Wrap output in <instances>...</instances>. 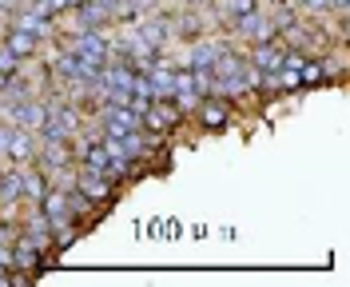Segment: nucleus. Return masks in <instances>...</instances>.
<instances>
[{
	"instance_id": "f3484780",
	"label": "nucleus",
	"mask_w": 350,
	"mask_h": 287,
	"mask_svg": "<svg viewBox=\"0 0 350 287\" xmlns=\"http://www.w3.org/2000/svg\"><path fill=\"white\" fill-rule=\"evenodd\" d=\"M8 24H12V8H4V4H0V32H4Z\"/></svg>"
},
{
	"instance_id": "f03ea898",
	"label": "nucleus",
	"mask_w": 350,
	"mask_h": 287,
	"mask_svg": "<svg viewBox=\"0 0 350 287\" xmlns=\"http://www.w3.org/2000/svg\"><path fill=\"white\" fill-rule=\"evenodd\" d=\"M68 188H76L92 208H100V203H111V199H116V184H111L108 176H100V172H88V168H76Z\"/></svg>"
},
{
	"instance_id": "aec40b11",
	"label": "nucleus",
	"mask_w": 350,
	"mask_h": 287,
	"mask_svg": "<svg viewBox=\"0 0 350 287\" xmlns=\"http://www.w3.org/2000/svg\"><path fill=\"white\" fill-rule=\"evenodd\" d=\"M0 203H4V192H0Z\"/></svg>"
},
{
	"instance_id": "0eeeda50",
	"label": "nucleus",
	"mask_w": 350,
	"mask_h": 287,
	"mask_svg": "<svg viewBox=\"0 0 350 287\" xmlns=\"http://www.w3.org/2000/svg\"><path fill=\"white\" fill-rule=\"evenodd\" d=\"M235 24V32H243V40L247 45H262V40H275L279 32H275V24H271V16L267 12H247V16H239V21H231Z\"/></svg>"
},
{
	"instance_id": "7ed1b4c3",
	"label": "nucleus",
	"mask_w": 350,
	"mask_h": 287,
	"mask_svg": "<svg viewBox=\"0 0 350 287\" xmlns=\"http://www.w3.org/2000/svg\"><path fill=\"white\" fill-rule=\"evenodd\" d=\"M4 160H8V164H16V168L36 164V132H28V128H21V124H12L8 144H4Z\"/></svg>"
},
{
	"instance_id": "6e6552de",
	"label": "nucleus",
	"mask_w": 350,
	"mask_h": 287,
	"mask_svg": "<svg viewBox=\"0 0 350 287\" xmlns=\"http://www.w3.org/2000/svg\"><path fill=\"white\" fill-rule=\"evenodd\" d=\"M72 16H76V24H80V32H108L111 28V12L104 8V4H96V0L76 4Z\"/></svg>"
},
{
	"instance_id": "f8f14e48",
	"label": "nucleus",
	"mask_w": 350,
	"mask_h": 287,
	"mask_svg": "<svg viewBox=\"0 0 350 287\" xmlns=\"http://www.w3.org/2000/svg\"><path fill=\"white\" fill-rule=\"evenodd\" d=\"M172 32L179 36V40H187V45H191V40H199V36H207L203 21H199V16L191 12V8H187L183 16H172Z\"/></svg>"
},
{
	"instance_id": "39448f33",
	"label": "nucleus",
	"mask_w": 350,
	"mask_h": 287,
	"mask_svg": "<svg viewBox=\"0 0 350 287\" xmlns=\"http://www.w3.org/2000/svg\"><path fill=\"white\" fill-rule=\"evenodd\" d=\"M283 56H286V45L275 36V40H262V45H251V56H247V64L262 72V76H271V72H279L283 68Z\"/></svg>"
},
{
	"instance_id": "f257e3e1",
	"label": "nucleus",
	"mask_w": 350,
	"mask_h": 287,
	"mask_svg": "<svg viewBox=\"0 0 350 287\" xmlns=\"http://www.w3.org/2000/svg\"><path fill=\"white\" fill-rule=\"evenodd\" d=\"M0 45H4V52H8L16 64H24V60H36V56H40L44 36L28 32V28H21V24H8V28L0 32Z\"/></svg>"
},
{
	"instance_id": "dca6fc26",
	"label": "nucleus",
	"mask_w": 350,
	"mask_h": 287,
	"mask_svg": "<svg viewBox=\"0 0 350 287\" xmlns=\"http://www.w3.org/2000/svg\"><path fill=\"white\" fill-rule=\"evenodd\" d=\"M21 232V220H12V216H0V243H12V236Z\"/></svg>"
},
{
	"instance_id": "9b49d317",
	"label": "nucleus",
	"mask_w": 350,
	"mask_h": 287,
	"mask_svg": "<svg viewBox=\"0 0 350 287\" xmlns=\"http://www.w3.org/2000/svg\"><path fill=\"white\" fill-rule=\"evenodd\" d=\"M227 45H219V40H207V36H199V40H191V60H187V68H211L215 64V56L223 52Z\"/></svg>"
},
{
	"instance_id": "1a4fd4ad",
	"label": "nucleus",
	"mask_w": 350,
	"mask_h": 287,
	"mask_svg": "<svg viewBox=\"0 0 350 287\" xmlns=\"http://www.w3.org/2000/svg\"><path fill=\"white\" fill-rule=\"evenodd\" d=\"M52 188V179H48V172H44L40 164H28L21 176V203H28V208H36L40 203V196Z\"/></svg>"
},
{
	"instance_id": "423d86ee",
	"label": "nucleus",
	"mask_w": 350,
	"mask_h": 287,
	"mask_svg": "<svg viewBox=\"0 0 350 287\" xmlns=\"http://www.w3.org/2000/svg\"><path fill=\"white\" fill-rule=\"evenodd\" d=\"M196 120H199V128H207V132H223L231 124V108H227L223 96H203L196 104Z\"/></svg>"
},
{
	"instance_id": "9d476101",
	"label": "nucleus",
	"mask_w": 350,
	"mask_h": 287,
	"mask_svg": "<svg viewBox=\"0 0 350 287\" xmlns=\"http://www.w3.org/2000/svg\"><path fill=\"white\" fill-rule=\"evenodd\" d=\"M135 32L155 48V52H163V45L172 40V16H152V21H139L135 24Z\"/></svg>"
},
{
	"instance_id": "20e7f679",
	"label": "nucleus",
	"mask_w": 350,
	"mask_h": 287,
	"mask_svg": "<svg viewBox=\"0 0 350 287\" xmlns=\"http://www.w3.org/2000/svg\"><path fill=\"white\" fill-rule=\"evenodd\" d=\"M32 212H40V216H44L48 223H52V227H56V223H68V220H72V203H68V188H60V184H52V188H48V192L40 196V203H36Z\"/></svg>"
},
{
	"instance_id": "ddd939ff",
	"label": "nucleus",
	"mask_w": 350,
	"mask_h": 287,
	"mask_svg": "<svg viewBox=\"0 0 350 287\" xmlns=\"http://www.w3.org/2000/svg\"><path fill=\"white\" fill-rule=\"evenodd\" d=\"M299 80H303V84H323V80H327V68L319 64V60H306L303 56V64H299Z\"/></svg>"
},
{
	"instance_id": "4468645a",
	"label": "nucleus",
	"mask_w": 350,
	"mask_h": 287,
	"mask_svg": "<svg viewBox=\"0 0 350 287\" xmlns=\"http://www.w3.org/2000/svg\"><path fill=\"white\" fill-rule=\"evenodd\" d=\"M16 72H21V64H16V60H12V56L4 52V45H0V92L8 88V80H12Z\"/></svg>"
},
{
	"instance_id": "2eb2a0df",
	"label": "nucleus",
	"mask_w": 350,
	"mask_h": 287,
	"mask_svg": "<svg viewBox=\"0 0 350 287\" xmlns=\"http://www.w3.org/2000/svg\"><path fill=\"white\" fill-rule=\"evenodd\" d=\"M299 8H303L306 16H314V21L330 16V0H299Z\"/></svg>"
},
{
	"instance_id": "a211bd4d",
	"label": "nucleus",
	"mask_w": 350,
	"mask_h": 287,
	"mask_svg": "<svg viewBox=\"0 0 350 287\" xmlns=\"http://www.w3.org/2000/svg\"><path fill=\"white\" fill-rule=\"evenodd\" d=\"M96 4H104V8L111 12V4H120V0H96Z\"/></svg>"
},
{
	"instance_id": "6ab92c4d",
	"label": "nucleus",
	"mask_w": 350,
	"mask_h": 287,
	"mask_svg": "<svg viewBox=\"0 0 350 287\" xmlns=\"http://www.w3.org/2000/svg\"><path fill=\"white\" fill-rule=\"evenodd\" d=\"M0 4H4V8H16V4H21V0H0Z\"/></svg>"
}]
</instances>
